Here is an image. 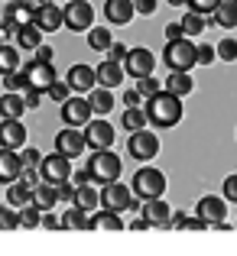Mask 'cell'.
I'll list each match as a JSON object with an SVG mask.
<instances>
[{"label": "cell", "instance_id": "cell-1", "mask_svg": "<svg viewBox=\"0 0 237 256\" xmlns=\"http://www.w3.org/2000/svg\"><path fill=\"white\" fill-rule=\"evenodd\" d=\"M146 120H150L153 126H175L182 117H185V107H182V100L175 98V94H169L166 88L156 94V98L146 100Z\"/></svg>", "mask_w": 237, "mask_h": 256}, {"label": "cell", "instance_id": "cell-2", "mask_svg": "<svg viewBox=\"0 0 237 256\" xmlns=\"http://www.w3.org/2000/svg\"><path fill=\"white\" fill-rule=\"evenodd\" d=\"M162 62L169 65V72H182V75H188V72L198 65V46H195L192 39L166 42V49H162Z\"/></svg>", "mask_w": 237, "mask_h": 256}, {"label": "cell", "instance_id": "cell-3", "mask_svg": "<svg viewBox=\"0 0 237 256\" xmlns=\"http://www.w3.org/2000/svg\"><path fill=\"white\" fill-rule=\"evenodd\" d=\"M88 172H91V185H114L120 178V159L114 156L111 150L91 152V162H88Z\"/></svg>", "mask_w": 237, "mask_h": 256}, {"label": "cell", "instance_id": "cell-4", "mask_svg": "<svg viewBox=\"0 0 237 256\" xmlns=\"http://www.w3.org/2000/svg\"><path fill=\"white\" fill-rule=\"evenodd\" d=\"M162 192H166V175L159 169L143 166V169L133 175V194H137V198L153 201V198H162Z\"/></svg>", "mask_w": 237, "mask_h": 256}, {"label": "cell", "instance_id": "cell-5", "mask_svg": "<svg viewBox=\"0 0 237 256\" xmlns=\"http://www.w3.org/2000/svg\"><path fill=\"white\" fill-rule=\"evenodd\" d=\"M39 178L43 185H52V188H62L65 182H72V159L59 156V152H49L39 166Z\"/></svg>", "mask_w": 237, "mask_h": 256}, {"label": "cell", "instance_id": "cell-6", "mask_svg": "<svg viewBox=\"0 0 237 256\" xmlns=\"http://www.w3.org/2000/svg\"><path fill=\"white\" fill-rule=\"evenodd\" d=\"M101 208H104V211H114V214L137 208V204H133V188H127L124 182L104 185V188H101Z\"/></svg>", "mask_w": 237, "mask_h": 256}, {"label": "cell", "instance_id": "cell-7", "mask_svg": "<svg viewBox=\"0 0 237 256\" xmlns=\"http://www.w3.org/2000/svg\"><path fill=\"white\" fill-rule=\"evenodd\" d=\"M127 152H130V159H137V162H150L153 156H159V136L153 130L130 133V140H127Z\"/></svg>", "mask_w": 237, "mask_h": 256}, {"label": "cell", "instance_id": "cell-8", "mask_svg": "<svg viewBox=\"0 0 237 256\" xmlns=\"http://www.w3.org/2000/svg\"><path fill=\"white\" fill-rule=\"evenodd\" d=\"M153 68H156V56L150 49H143V46H133L124 62V72L133 75V82H143V78H153Z\"/></svg>", "mask_w": 237, "mask_h": 256}, {"label": "cell", "instance_id": "cell-9", "mask_svg": "<svg viewBox=\"0 0 237 256\" xmlns=\"http://www.w3.org/2000/svg\"><path fill=\"white\" fill-rule=\"evenodd\" d=\"M23 75H26V82H30V91H39V94H46L52 84L59 82L56 78V65H43V62H26L23 65Z\"/></svg>", "mask_w": 237, "mask_h": 256}, {"label": "cell", "instance_id": "cell-10", "mask_svg": "<svg viewBox=\"0 0 237 256\" xmlns=\"http://www.w3.org/2000/svg\"><path fill=\"white\" fill-rule=\"evenodd\" d=\"M91 117H94V107H91V100L88 98H69L62 104V120L69 126H75V130H81V126H88L91 124Z\"/></svg>", "mask_w": 237, "mask_h": 256}, {"label": "cell", "instance_id": "cell-11", "mask_svg": "<svg viewBox=\"0 0 237 256\" xmlns=\"http://www.w3.org/2000/svg\"><path fill=\"white\" fill-rule=\"evenodd\" d=\"M88 150L85 143V130H75V126H65V130L56 133V152L65 159H78L81 152Z\"/></svg>", "mask_w": 237, "mask_h": 256}, {"label": "cell", "instance_id": "cell-12", "mask_svg": "<svg viewBox=\"0 0 237 256\" xmlns=\"http://www.w3.org/2000/svg\"><path fill=\"white\" fill-rule=\"evenodd\" d=\"M65 30L81 32V30H91L94 23V6L88 0H75V4H65Z\"/></svg>", "mask_w": 237, "mask_h": 256}, {"label": "cell", "instance_id": "cell-13", "mask_svg": "<svg viewBox=\"0 0 237 256\" xmlns=\"http://www.w3.org/2000/svg\"><path fill=\"white\" fill-rule=\"evenodd\" d=\"M33 26L39 32H56L65 26V10L56 4H36V16H33Z\"/></svg>", "mask_w": 237, "mask_h": 256}, {"label": "cell", "instance_id": "cell-14", "mask_svg": "<svg viewBox=\"0 0 237 256\" xmlns=\"http://www.w3.org/2000/svg\"><path fill=\"white\" fill-rule=\"evenodd\" d=\"M114 126L107 124V120H91V124L85 126V143L91 146L94 152H101V150H111L114 146Z\"/></svg>", "mask_w": 237, "mask_h": 256}, {"label": "cell", "instance_id": "cell-15", "mask_svg": "<svg viewBox=\"0 0 237 256\" xmlns=\"http://www.w3.org/2000/svg\"><path fill=\"white\" fill-rule=\"evenodd\" d=\"M65 82H69V88L72 91H78V94H91L94 91V84H98V72L91 68V65H72L69 68V78H65Z\"/></svg>", "mask_w": 237, "mask_h": 256}, {"label": "cell", "instance_id": "cell-16", "mask_svg": "<svg viewBox=\"0 0 237 256\" xmlns=\"http://www.w3.org/2000/svg\"><path fill=\"white\" fill-rule=\"evenodd\" d=\"M224 214H227V201L221 198V194H205V198L198 201L195 218H201L205 224H218V220H224Z\"/></svg>", "mask_w": 237, "mask_h": 256}, {"label": "cell", "instance_id": "cell-17", "mask_svg": "<svg viewBox=\"0 0 237 256\" xmlns=\"http://www.w3.org/2000/svg\"><path fill=\"white\" fill-rule=\"evenodd\" d=\"M140 208H143V220H146L150 227L169 230V220H172V208H169L162 198H153V201H146V204H140Z\"/></svg>", "mask_w": 237, "mask_h": 256}, {"label": "cell", "instance_id": "cell-18", "mask_svg": "<svg viewBox=\"0 0 237 256\" xmlns=\"http://www.w3.org/2000/svg\"><path fill=\"white\" fill-rule=\"evenodd\" d=\"M26 143L23 120H0V150H20Z\"/></svg>", "mask_w": 237, "mask_h": 256}, {"label": "cell", "instance_id": "cell-19", "mask_svg": "<svg viewBox=\"0 0 237 256\" xmlns=\"http://www.w3.org/2000/svg\"><path fill=\"white\" fill-rule=\"evenodd\" d=\"M20 175H23L20 152H13V150H0V185H17Z\"/></svg>", "mask_w": 237, "mask_h": 256}, {"label": "cell", "instance_id": "cell-20", "mask_svg": "<svg viewBox=\"0 0 237 256\" xmlns=\"http://www.w3.org/2000/svg\"><path fill=\"white\" fill-rule=\"evenodd\" d=\"M133 0H107L104 4V16L111 26H127L133 20Z\"/></svg>", "mask_w": 237, "mask_h": 256}, {"label": "cell", "instance_id": "cell-21", "mask_svg": "<svg viewBox=\"0 0 237 256\" xmlns=\"http://www.w3.org/2000/svg\"><path fill=\"white\" fill-rule=\"evenodd\" d=\"M94 72H98V84H101V88H107V91H111V88H117V84L127 78L124 65H117V62H107V58H104V62H101Z\"/></svg>", "mask_w": 237, "mask_h": 256}, {"label": "cell", "instance_id": "cell-22", "mask_svg": "<svg viewBox=\"0 0 237 256\" xmlns=\"http://www.w3.org/2000/svg\"><path fill=\"white\" fill-rule=\"evenodd\" d=\"M33 16H36V6H30V4H10L7 6V23L17 32L26 30V26H33Z\"/></svg>", "mask_w": 237, "mask_h": 256}, {"label": "cell", "instance_id": "cell-23", "mask_svg": "<svg viewBox=\"0 0 237 256\" xmlns=\"http://www.w3.org/2000/svg\"><path fill=\"white\" fill-rule=\"evenodd\" d=\"M211 20H214V26H221V30H234L237 26V0H218Z\"/></svg>", "mask_w": 237, "mask_h": 256}, {"label": "cell", "instance_id": "cell-24", "mask_svg": "<svg viewBox=\"0 0 237 256\" xmlns=\"http://www.w3.org/2000/svg\"><path fill=\"white\" fill-rule=\"evenodd\" d=\"M166 91L175 94L179 100H185L188 94L195 91V78H192V75H182V72H172V75L166 78Z\"/></svg>", "mask_w": 237, "mask_h": 256}, {"label": "cell", "instance_id": "cell-25", "mask_svg": "<svg viewBox=\"0 0 237 256\" xmlns=\"http://www.w3.org/2000/svg\"><path fill=\"white\" fill-rule=\"evenodd\" d=\"M72 208H81V211H94V208H101V192L94 185L75 188V201H72Z\"/></svg>", "mask_w": 237, "mask_h": 256}, {"label": "cell", "instance_id": "cell-26", "mask_svg": "<svg viewBox=\"0 0 237 256\" xmlns=\"http://www.w3.org/2000/svg\"><path fill=\"white\" fill-rule=\"evenodd\" d=\"M26 110V100L20 98V94H4V100H0V120H20Z\"/></svg>", "mask_w": 237, "mask_h": 256}, {"label": "cell", "instance_id": "cell-27", "mask_svg": "<svg viewBox=\"0 0 237 256\" xmlns=\"http://www.w3.org/2000/svg\"><path fill=\"white\" fill-rule=\"evenodd\" d=\"M146 124H150V120H146V110H143V107H127L124 117H120V126H124V130H130V133L146 130Z\"/></svg>", "mask_w": 237, "mask_h": 256}, {"label": "cell", "instance_id": "cell-28", "mask_svg": "<svg viewBox=\"0 0 237 256\" xmlns=\"http://www.w3.org/2000/svg\"><path fill=\"white\" fill-rule=\"evenodd\" d=\"M62 227L65 230H91V218H88V211H81V208H69V211L62 214Z\"/></svg>", "mask_w": 237, "mask_h": 256}, {"label": "cell", "instance_id": "cell-29", "mask_svg": "<svg viewBox=\"0 0 237 256\" xmlns=\"http://www.w3.org/2000/svg\"><path fill=\"white\" fill-rule=\"evenodd\" d=\"M91 230H124V220H120V214L101 208V211L91 218Z\"/></svg>", "mask_w": 237, "mask_h": 256}, {"label": "cell", "instance_id": "cell-30", "mask_svg": "<svg viewBox=\"0 0 237 256\" xmlns=\"http://www.w3.org/2000/svg\"><path fill=\"white\" fill-rule=\"evenodd\" d=\"M88 46H91L94 52H107L114 46L111 30H107V26H91V30H88Z\"/></svg>", "mask_w": 237, "mask_h": 256}, {"label": "cell", "instance_id": "cell-31", "mask_svg": "<svg viewBox=\"0 0 237 256\" xmlns=\"http://www.w3.org/2000/svg\"><path fill=\"white\" fill-rule=\"evenodd\" d=\"M56 201H59V188H52V185H39L36 192H33V204H36L39 211H52Z\"/></svg>", "mask_w": 237, "mask_h": 256}, {"label": "cell", "instance_id": "cell-32", "mask_svg": "<svg viewBox=\"0 0 237 256\" xmlns=\"http://www.w3.org/2000/svg\"><path fill=\"white\" fill-rule=\"evenodd\" d=\"M88 100H91L94 114H111V107L117 104V100H114V94L107 91V88H94V91L88 94Z\"/></svg>", "mask_w": 237, "mask_h": 256}, {"label": "cell", "instance_id": "cell-33", "mask_svg": "<svg viewBox=\"0 0 237 256\" xmlns=\"http://www.w3.org/2000/svg\"><path fill=\"white\" fill-rule=\"evenodd\" d=\"M13 72H20V49H13V46H0V75H13Z\"/></svg>", "mask_w": 237, "mask_h": 256}, {"label": "cell", "instance_id": "cell-34", "mask_svg": "<svg viewBox=\"0 0 237 256\" xmlns=\"http://www.w3.org/2000/svg\"><path fill=\"white\" fill-rule=\"evenodd\" d=\"M7 201H10L13 208H20V211H23V208L33 204V192H30L26 185H20V182H17V185L7 188Z\"/></svg>", "mask_w": 237, "mask_h": 256}, {"label": "cell", "instance_id": "cell-35", "mask_svg": "<svg viewBox=\"0 0 237 256\" xmlns=\"http://www.w3.org/2000/svg\"><path fill=\"white\" fill-rule=\"evenodd\" d=\"M17 46H20V49H33V52H36L39 46H43V32H39L36 26H26V30L17 32Z\"/></svg>", "mask_w": 237, "mask_h": 256}, {"label": "cell", "instance_id": "cell-36", "mask_svg": "<svg viewBox=\"0 0 237 256\" xmlns=\"http://www.w3.org/2000/svg\"><path fill=\"white\" fill-rule=\"evenodd\" d=\"M182 23V32H185V39H192V36H198V32H205V16H195V13H188L185 10V20H179Z\"/></svg>", "mask_w": 237, "mask_h": 256}, {"label": "cell", "instance_id": "cell-37", "mask_svg": "<svg viewBox=\"0 0 237 256\" xmlns=\"http://www.w3.org/2000/svg\"><path fill=\"white\" fill-rule=\"evenodd\" d=\"M43 224V211H39L36 204H30V208H23V211H20V227H39Z\"/></svg>", "mask_w": 237, "mask_h": 256}, {"label": "cell", "instance_id": "cell-38", "mask_svg": "<svg viewBox=\"0 0 237 256\" xmlns=\"http://www.w3.org/2000/svg\"><path fill=\"white\" fill-rule=\"evenodd\" d=\"M4 88H7L10 94H17V91H26V88H30V82H26L23 68H20V72H13V75H7V78H4Z\"/></svg>", "mask_w": 237, "mask_h": 256}, {"label": "cell", "instance_id": "cell-39", "mask_svg": "<svg viewBox=\"0 0 237 256\" xmlns=\"http://www.w3.org/2000/svg\"><path fill=\"white\" fill-rule=\"evenodd\" d=\"M43 152L36 150V146H30V150H23L20 152V162H23V169H39V166H43Z\"/></svg>", "mask_w": 237, "mask_h": 256}, {"label": "cell", "instance_id": "cell-40", "mask_svg": "<svg viewBox=\"0 0 237 256\" xmlns=\"http://www.w3.org/2000/svg\"><path fill=\"white\" fill-rule=\"evenodd\" d=\"M214 6H218V0H188V13H195V16H211Z\"/></svg>", "mask_w": 237, "mask_h": 256}, {"label": "cell", "instance_id": "cell-41", "mask_svg": "<svg viewBox=\"0 0 237 256\" xmlns=\"http://www.w3.org/2000/svg\"><path fill=\"white\" fill-rule=\"evenodd\" d=\"M214 52H218V58H224V62H237V42L234 39H221V42L214 46Z\"/></svg>", "mask_w": 237, "mask_h": 256}, {"label": "cell", "instance_id": "cell-42", "mask_svg": "<svg viewBox=\"0 0 237 256\" xmlns=\"http://www.w3.org/2000/svg\"><path fill=\"white\" fill-rule=\"evenodd\" d=\"M17 227H20V211L0 208V230H17Z\"/></svg>", "mask_w": 237, "mask_h": 256}, {"label": "cell", "instance_id": "cell-43", "mask_svg": "<svg viewBox=\"0 0 237 256\" xmlns=\"http://www.w3.org/2000/svg\"><path fill=\"white\" fill-rule=\"evenodd\" d=\"M159 91H162V88H159V82H156V78H143V82H137V94H140L143 100L156 98Z\"/></svg>", "mask_w": 237, "mask_h": 256}, {"label": "cell", "instance_id": "cell-44", "mask_svg": "<svg viewBox=\"0 0 237 256\" xmlns=\"http://www.w3.org/2000/svg\"><path fill=\"white\" fill-rule=\"evenodd\" d=\"M127 56H130V46H124V42H114L111 49H107V62L124 65V62H127Z\"/></svg>", "mask_w": 237, "mask_h": 256}, {"label": "cell", "instance_id": "cell-45", "mask_svg": "<svg viewBox=\"0 0 237 256\" xmlns=\"http://www.w3.org/2000/svg\"><path fill=\"white\" fill-rule=\"evenodd\" d=\"M46 94H49L52 100H62V104H65V100L72 98V88H69V82H56V84H52Z\"/></svg>", "mask_w": 237, "mask_h": 256}, {"label": "cell", "instance_id": "cell-46", "mask_svg": "<svg viewBox=\"0 0 237 256\" xmlns=\"http://www.w3.org/2000/svg\"><path fill=\"white\" fill-rule=\"evenodd\" d=\"M20 185H26L30 192H36V188L43 185V178H39V169H23V175H20Z\"/></svg>", "mask_w": 237, "mask_h": 256}, {"label": "cell", "instance_id": "cell-47", "mask_svg": "<svg viewBox=\"0 0 237 256\" xmlns=\"http://www.w3.org/2000/svg\"><path fill=\"white\" fill-rule=\"evenodd\" d=\"M221 198H224L227 204H237V175H227V178H224V192H221Z\"/></svg>", "mask_w": 237, "mask_h": 256}, {"label": "cell", "instance_id": "cell-48", "mask_svg": "<svg viewBox=\"0 0 237 256\" xmlns=\"http://www.w3.org/2000/svg\"><path fill=\"white\" fill-rule=\"evenodd\" d=\"M36 62L52 65V62H56V49H52V46H39V49H36Z\"/></svg>", "mask_w": 237, "mask_h": 256}, {"label": "cell", "instance_id": "cell-49", "mask_svg": "<svg viewBox=\"0 0 237 256\" xmlns=\"http://www.w3.org/2000/svg\"><path fill=\"white\" fill-rule=\"evenodd\" d=\"M214 58H218V52L211 46H198V65H211Z\"/></svg>", "mask_w": 237, "mask_h": 256}, {"label": "cell", "instance_id": "cell-50", "mask_svg": "<svg viewBox=\"0 0 237 256\" xmlns=\"http://www.w3.org/2000/svg\"><path fill=\"white\" fill-rule=\"evenodd\" d=\"M175 39H185L182 23H169V26H166V42H175Z\"/></svg>", "mask_w": 237, "mask_h": 256}, {"label": "cell", "instance_id": "cell-51", "mask_svg": "<svg viewBox=\"0 0 237 256\" xmlns=\"http://www.w3.org/2000/svg\"><path fill=\"white\" fill-rule=\"evenodd\" d=\"M182 230H208V224L201 218H185L182 220Z\"/></svg>", "mask_w": 237, "mask_h": 256}, {"label": "cell", "instance_id": "cell-52", "mask_svg": "<svg viewBox=\"0 0 237 256\" xmlns=\"http://www.w3.org/2000/svg\"><path fill=\"white\" fill-rule=\"evenodd\" d=\"M72 185H75V188H81V185H91V172H88V169L72 172Z\"/></svg>", "mask_w": 237, "mask_h": 256}, {"label": "cell", "instance_id": "cell-53", "mask_svg": "<svg viewBox=\"0 0 237 256\" xmlns=\"http://www.w3.org/2000/svg\"><path fill=\"white\" fill-rule=\"evenodd\" d=\"M133 10L137 13H153L156 10V0H133Z\"/></svg>", "mask_w": 237, "mask_h": 256}, {"label": "cell", "instance_id": "cell-54", "mask_svg": "<svg viewBox=\"0 0 237 256\" xmlns=\"http://www.w3.org/2000/svg\"><path fill=\"white\" fill-rule=\"evenodd\" d=\"M59 201H75V185H72V182H65V185L59 188Z\"/></svg>", "mask_w": 237, "mask_h": 256}, {"label": "cell", "instance_id": "cell-55", "mask_svg": "<svg viewBox=\"0 0 237 256\" xmlns=\"http://www.w3.org/2000/svg\"><path fill=\"white\" fill-rule=\"evenodd\" d=\"M26 107H30V110H33V107H39V104H43V94H39V91H30V88H26Z\"/></svg>", "mask_w": 237, "mask_h": 256}, {"label": "cell", "instance_id": "cell-56", "mask_svg": "<svg viewBox=\"0 0 237 256\" xmlns=\"http://www.w3.org/2000/svg\"><path fill=\"white\" fill-rule=\"evenodd\" d=\"M124 104H127V107H140V104H143V98L137 94V88H130V91L124 94Z\"/></svg>", "mask_w": 237, "mask_h": 256}, {"label": "cell", "instance_id": "cell-57", "mask_svg": "<svg viewBox=\"0 0 237 256\" xmlns=\"http://www.w3.org/2000/svg\"><path fill=\"white\" fill-rule=\"evenodd\" d=\"M43 227H49V230H59V227H62V218H56V214L46 211V214H43Z\"/></svg>", "mask_w": 237, "mask_h": 256}, {"label": "cell", "instance_id": "cell-58", "mask_svg": "<svg viewBox=\"0 0 237 256\" xmlns=\"http://www.w3.org/2000/svg\"><path fill=\"white\" fill-rule=\"evenodd\" d=\"M13 32H17V30H13V26H10V23H7V20H4V23H0V46H10V42H7V39H10Z\"/></svg>", "mask_w": 237, "mask_h": 256}, {"label": "cell", "instance_id": "cell-59", "mask_svg": "<svg viewBox=\"0 0 237 256\" xmlns=\"http://www.w3.org/2000/svg\"><path fill=\"white\" fill-rule=\"evenodd\" d=\"M146 227H150V224H146L143 218H137V220H133V224H130V230H146Z\"/></svg>", "mask_w": 237, "mask_h": 256}, {"label": "cell", "instance_id": "cell-60", "mask_svg": "<svg viewBox=\"0 0 237 256\" xmlns=\"http://www.w3.org/2000/svg\"><path fill=\"white\" fill-rule=\"evenodd\" d=\"M0 13H4V6H0Z\"/></svg>", "mask_w": 237, "mask_h": 256}]
</instances>
